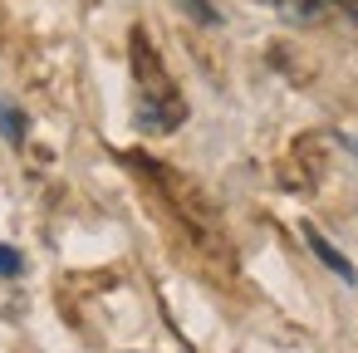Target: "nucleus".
Wrapping results in <instances>:
<instances>
[{"mask_svg": "<svg viewBox=\"0 0 358 353\" xmlns=\"http://www.w3.org/2000/svg\"><path fill=\"white\" fill-rule=\"evenodd\" d=\"M304 240H309V250H314V255H319V260H324L338 280H348V284H353V265H348V260H343V255H338V250H334V245H329L314 226H304Z\"/></svg>", "mask_w": 358, "mask_h": 353, "instance_id": "1", "label": "nucleus"}, {"mask_svg": "<svg viewBox=\"0 0 358 353\" xmlns=\"http://www.w3.org/2000/svg\"><path fill=\"white\" fill-rule=\"evenodd\" d=\"M182 6H187V10H192V15H196L201 25H216V20H221V15H216V6H211V0H182Z\"/></svg>", "mask_w": 358, "mask_h": 353, "instance_id": "2", "label": "nucleus"}, {"mask_svg": "<svg viewBox=\"0 0 358 353\" xmlns=\"http://www.w3.org/2000/svg\"><path fill=\"white\" fill-rule=\"evenodd\" d=\"M15 270H20V255L10 245H0V275H15Z\"/></svg>", "mask_w": 358, "mask_h": 353, "instance_id": "3", "label": "nucleus"}, {"mask_svg": "<svg viewBox=\"0 0 358 353\" xmlns=\"http://www.w3.org/2000/svg\"><path fill=\"white\" fill-rule=\"evenodd\" d=\"M0 123H6V133H10V143H20V113H0Z\"/></svg>", "mask_w": 358, "mask_h": 353, "instance_id": "4", "label": "nucleus"}]
</instances>
